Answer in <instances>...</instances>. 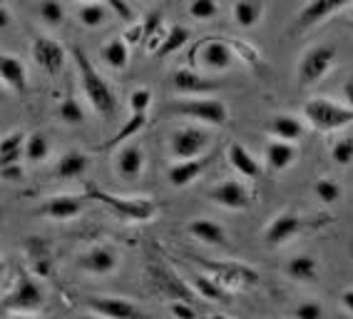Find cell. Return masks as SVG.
Returning a JSON list of instances; mask_svg holds the SVG:
<instances>
[{"instance_id": "52a82bcc", "label": "cell", "mask_w": 353, "mask_h": 319, "mask_svg": "<svg viewBox=\"0 0 353 319\" xmlns=\"http://www.w3.org/2000/svg\"><path fill=\"white\" fill-rule=\"evenodd\" d=\"M190 63L202 65L204 70H209V72H224L236 63V55H234L232 45H229L227 40L204 38L202 43H196L194 48H192Z\"/></svg>"}, {"instance_id": "7c38bea8", "label": "cell", "mask_w": 353, "mask_h": 319, "mask_svg": "<svg viewBox=\"0 0 353 319\" xmlns=\"http://www.w3.org/2000/svg\"><path fill=\"white\" fill-rule=\"evenodd\" d=\"M120 264V252L114 244H95V247H90L88 252H82L77 257V267L82 272H88V275H110L114 272Z\"/></svg>"}, {"instance_id": "ac0fdd59", "label": "cell", "mask_w": 353, "mask_h": 319, "mask_svg": "<svg viewBox=\"0 0 353 319\" xmlns=\"http://www.w3.org/2000/svg\"><path fill=\"white\" fill-rule=\"evenodd\" d=\"M114 170H117V177L125 180V182L139 180V175L145 170V150L137 142H127L114 155Z\"/></svg>"}, {"instance_id": "ffe728a7", "label": "cell", "mask_w": 353, "mask_h": 319, "mask_svg": "<svg viewBox=\"0 0 353 319\" xmlns=\"http://www.w3.org/2000/svg\"><path fill=\"white\" fill-rule=\"evenodd\" d=\"M266 133L272 135V140L281 142H296L306 133V122L301 117L291 115V113H276L266 122Z\"/></svg>"}, {"instance_id": "cb8c5ba5", "label": "cell", "mask_w": 353, "mask_h": 319, "mask_svg": "<svg viewBox=\"0 0 353 319\" xmlns=\"http://www.w3.org/2000/svg\"><path fill=\"white\" fill-rule=\"evenodd\" d=\"M187 232L204 244H214V247H224V244H227V230H224L219 222H214V220H209V218L192 220Z\"/></svg>"}, {"instance_id": "e0dca14e", "label": "cell", "mask_w": 353, "mask_h": 319, "mask_svg": "<svg viewBox=\"0 0 353 319\" xmlns=\"http://www.w3.org/2000/svg\"><path fill=\"white\" fill-rule=\"evenodd\" d=\"M85 200L88 197H80V195H52L35 207V215L50 220H72L82 212Z\"/></svg>"}, {"instance_id": "d590c367", "label": "cell", "mask_w": 353, "mask_h": 319, "mask_svg": "<svg viewBox=\"0 0 353 319\" xmlns=\"http://www.w3.org/2000/svg\"><path fill=\"white\" fill-rule=\"evenodd\" d=\"M57 117L63 122H68V125H82L85 122V108H82L75 97H65L60 102V108H57Z\"/></svg>"}, {"instance_id": "f546056e", "label": "cell", "mask_w": 353, "mask_h": 319, "mask_svg": "<svg viewBox=\"0 0 353 319\" xmlns=\"http://www.w3.org/2000/svg\"><path fill=\"white\" fill-rule=\"evenodd\" d=\"M26 142L28 135L20 133V130L3 137V142H0V162H3V167L20 165V157H26Z\"/></svg>"}, {"instance_id": "603a6c76", "label": "cell", "mask_w": 353, "mask_h": 319, "mask_svg": "<svg viewBox=\"0 0 353 319\" xmlns=\"http://www.w3.org/2000/svg\"><path fill=\"white\" fill-rule=\"evenodd\" d=\"M209 165V160L207 157H196V160H184V162H174V165L167 170V180H170L174 187H187L192 185L199 175L207 170Z\"/></svg>"}, {"instance_id": "9c48e42d", "label": "cell", "mask_w": 353, "mask_h": 319, "mask_svg": "<svg viewBox=\"0 0 353 319\" xmlns=\"http://www.w3.org/2000/svg\"><path fill=\"white\" fill-rule=\"evenodd\" d=\"M150 280H152V284L157 287V292L164 294L167 300L184 302V304H192V302H194V294H192L190 284L176 275L174 269L167 267L164 262H154V264H150Z\"/></svg>"}, {"instance_id": "7dc6e473", "label": "cell", "mask_w": 353, "mask_h": 319, "mask_svg": "<svg viewBox=\"0 0 353 319\" xmlns=\"http://www.w3.org/2000/svg\"><path fill=\"white\" fill-rule=\"evenodd\" d=\"M170 309L174 319H196V312L192 309V304H184V302H172Z\"/></svg>"}, {"instance_id": "8fae6325", "label": "cell", "mask_w": 353, "mask_h": 319, "mask_svg": "<svg viewBox=\"0 0 353 319\" xmlns=\"http://www.w3.org/2000/svg\"><path fill=\"white\" fill-rule=\"evenodd\" d=\"M202 267L207 269V275H212L219 282L224 289H234V287H249V284H256L259 275L254 269H249L241 262H207L199 260Z\"/></svg>"}, {"instance_id": "60d3db41", "label": "cell", "mask_w": 353, "mask_h": 319, "mask_svg": "<svg viewBox=\"0 0 353 319\" xmlns=\"http://www.w3.org/2000/svg\"><path fill=\"white\" fill-rule=\"evenodd\" d=\"M187 13H190L194 20H209L219 13V6L212 3V0H194V3H190Z\"/></svg>"}, {"instance_id": "83f0119b", "label": "cell", "mask_w": 353, "mask_h": 319, "mask_svg": "<svg viewBox=\"0 0 353 319\" xmlns=\"http://www.w3.org/2000/svg\"><path fill=\"white\" fill-rule=\"evenodd\" d=\"M284 272L294 282H303V284L306 282H316V277H319V262L311 255H296L286 262Z\"/></svg>"}, {"instance_id": "5b68a950", "label": "cell", "mask_w": 353, "mask_h": 319, "mask_svg": "<svg viewBox=\"0 0 353 319\" xmlns=\"http://www.w3.org/2000/svg\"><path fill=\"white\" fill-rule=\"evenodd\" d=\"M172 110L176 115L192 117V120L212 125V128H221L229 122L227 102L219 97H184V100H174Z\"/></svg>"}, {"instance_id": "816d5d0a", "label": "cell", "mask_w": 353, "mask_h": 319, "mask_svg": "<svg viewBox=\"0 0 353 319\" xmlns=\"http://www.w3.org/2000/svg\"><path fill=\"white\" fill-rule=\"evenodd\" d=\"M0 26L3 28L10 26V8L8 6H0Z\"/></svg>"}, {"instance_id": "8d00e7d4", "label": "cell", "mask_w": 353, "mask_h": 319, "mask_svg": "<svg viewBox=\"0 0 353 319\" xmlns=\"http://www.w3.org/2000/svg\"><path fill=\"white\" fill-rule=\"evenodd\" d=\"M314 195L321 200L323 204H334V202H339V197H341V185L334 177H321V180H316Z\"/></svg>"}, {"instance_id": "db71d44e", "label": "cell", "mask_w": 353, "mask_h": 319, "mask_svg": "<svg viewBox=\"0 0 353 319\" xmlns=\"http://www.w3.org/2000/svg\"><path fill=\"white\" fill-rule=\"evenodd\" d=\"M82 319H105V317H100V314H85Z\"/></svg>"}, {"instance_id": "1f68e13d", "label": "cell", "mask_w": 353, "mask_h": 319, "mask_svg": "<svg viewBox=\"0 0 353 319\" xmlns=\"http://www.w3.org/2000/svg\"><path fill=\"white\" fill-rule=\"evenodd\" d=\"M264 3H249V0H239L232 6V15L234 20L239 23L241 28H254L264 15Z\"/></svg>"}, {"instance_id": "277c9868", "label": "cell", "mask_w": 353, "mask_h": 319, "mask_svg": "<svg viewBox=\"0 0 353 319\" xmlns=\"http://www.w3.org/2000/svg\"><path fill=\"white\" fill-rule=\"evenodd\" d=\"M336 52L339 50H336L334 43L311 45L296 65V85L299 88H311V85L321 83L323 77L328 75V70L334 68Z\"/></svg>"}, {"instance_id": "d6a6232c", "label": "cell", "mask_w": 353, "mask_h": 319, "mask_svg": "<svg viewBox=\"0 0 353 319\" xmlns=\"http://www.w3.org/2000/svg\"><path fill=\"white\" fill-rule=\"evenodd\" d=\"M192 287L196 289V292L202 294L204 300H224L227 297V289L221 287L219 282L214 280L212 275H202V272H192Z\"/></svg>"}, {"instance_id": "681fc988", "label": "cell", "mask_w": 353, "mask_h": 319, "mask_svg": "<svg viewBox=\"0 0 353 319\" xmlns=\"http://www.w3.org/2000/svg\"><path fill=\"white\" fill-rule=\"evenodd\" d=\"M343 100H346V105L353 110V75L346 77V83H343Z\"/></svg>"}, {"instance_id": "4fadbf2b", "label": "cell", "mask_w": 353, "mask_h": 319, "mask_svg": "<svg viewBox=\"0 0 353 319\" xmlns=\"http://www.w3.org/2000/svg\"><path fill=\"white\" fill-rule=\"evenodd\" d=\"M32 60L45 75H57L65 68V48L50 35H38L32 40Z\"/></svg>"}, {"instance_id": "44dd1931", "label": "cell", "mask_w": 353, "mask_h": 319, "mask_svg": "<svg viewBox=\"0 0 353 319\" xmlns=\"http://www.w3.org/2000/svg\"><path fill=\"white\" fill-rule=\"evenodd\" d=\"M299 157V150L294 142H281V140H272L266 142L264 147V162L272 173H284L289 170Z\"/></svg>"}, {"instance_id": "2e32d148", "label": "cell", "mask_w": 353, "mask_h": 319, "mask_svg": "<svg viewBox=\"0 0 353 319\" xmlns=\"http://www.w3.org/2000/svg\"><path fill=\"white\" fill-rule=\"evenodd\" d=\"M90 309L92 314H100L105 319H150L134 302L125 297H92Z\"/></svg>"}, {"instance_id": "f35d334b", "label": "cell", "mask_w": 353, "mask_h": 319, "mask_svg": "<svg viewBox=\"0 0 353 319\" xmlns=\"http://www.w3.org/2000/svg\"><path fill=\"white\" fill-rule=\"evenodd\" d=\"M331 157H334L336 165L346 167L353 162V137H343V140L334 142L331 147Z\"/></svg>"}, {"instance_id": "74e56055", "label": "cell", "mask_w": 353, "mask_h": 319, "mask_svg": "<svg viewBox=\"0 0 353 319\" xmlns=\"http://www.w3.org/2000/svg\"><path fill=\"white\" fill-rule=\"evenodd\" d=\"M291 319H326V309L319 300H303L291 309Z\"/></svg>"}, {"instance_id": "f1b7e54d", "label": "cell", "mask_w": 353, "mask_h": 319, "mask_svg": "<svg viewBox=\"0 0 353 319\" xmlns=\"http://www.w3.org/2000/svg\"><path fill=\"white\" fill-rule=\"evenodd\" d=\"M100 60L112 70H125L130 63V45L122 38H112L100 48Z\"/></svg>"}, {"instance_id": "6da1fadb", "label": "cell", "mask_w": 353, "mask_h": 319, "mask_svg": "<svg viewBox=\"0 0 353 319\" xmlns=\"http://www.w3.org/2000/svg\"><path fill=\"white\" fill-rule=\"evenodd\" d=\"M72 58H75L77 72H80L82 93H85V97L90 100L92 110H95L100 117H112L114 110H117V95H114V90L110 88L108 80L92 68L90 58L80 50V48L72 50Z\"/></svg>"}, {"instance_id": "ee69618b", "label": "cell", "mask_w": 353, "mask_h": 319, "mask_svg": "<svg viewBox=\"0 0 353 319\" xmlns=\"http://www.w3.org/2000/svg\"><path fill=\"white\" fill-rule=\"evenodd\" d=\"M142 26H145V45H147L159 30H162V10H152V13H147Z\"/></svg>"}, {"instance_id": "bcb514c9", "label": "cell", "mask_w": 353, "mask_h": 319, "mask_svg": "<svg viewBox=\"0 0 353 319\" xmlns=\"http://www.w3.org/2000/svg\"><path fill=\"white\" fill-rule=\"evenodd\" d=\"M110 10H112V13L117 15L120 20H125V23H132V20H134L132 6H127L125 0H110Z\"/></svg>"}, {"instance_id": "30bf717a", "label": "cell", "mask_w": 353, "mask_h": 319, "mask_svg": "<svg viewBox=\"0 0 353 319\" xmlns=\"http://www.w3.org/2000/svg\"><path fill=\"white\" fill-rule=\"evenodd\" d=\"M348 8H351L348 0H314V3H306V6L296 13L294 28H291V35L309 32L311 28L321 26L326 18H331V15H336V13H343V10H348Z\"/></svg>"}, {"instance_id": "484cf974", "label": "cell", "mask_w": 353, "mask_h": 319, "mask_svg": "<svg viewBox=\"0 0 353 319\" xmlns=\"http://www.w3.org/2000/svg\"><path fill=\"white\" fill-rule=\"evenodd\" d=\"M227 157H229V162H232L234 170H236L239 175H244V177L256 180L259 175H261V165H259V160L254 157V155L249 153L241 142H232V145H229Z\"/></svg>"}, {"instance_id": "9a60e30c", "label": "cell", "mask_w": 353, "mask_h": 319, "mask_svg": "<svg viewBox=\"0 0 353 319\" xmlns=\"http://www.w3.org/2000/svg\"><path fill=\"white\" fill-rule=\"evenodd\" d=\"M299 230H301V218H299L296 212H279L276 218L269 220V224L264 227V244L266 247H281L291 240V237H296Z\"/></svg>"}, {"instance_id": "ba28073f", "label": "cell", "mask_w": 353, "mask_h": 319, "mask_svg": "<svg viewBox=\"0 0 353 319\" xmlns=\"http://www.w3.org/2000/svg\"><path fill=\"white\" fill-rule=\"evenodd\" d=\"M43 304H45L43 289H40L38 282L32 280L30 275H26V272L18 275L13 292H8L6 297H3V309L13 314H32V312H38Z\"/></svg>"}, {"instance_id": "5bb4252c", "label": "cell", "mask_w": 353, "mask_h": 319, "mask_svg": "<svg viewBox=\"0 0 353 319\" xmlns=\"http://www.w3.org/2000/svg\"><path fill=\"white\" fill-rule=\"evenodd\" d=\"M207 197L214 204H219V207H224V210L241 212L252 207V195L239 180H224V182H219V185L207 192Z\"/></svg>"}, {"instance_id": "ab89813d", "label": "cell", "mask_w": 353, "mask_h": 319, "mask_svg": "<svg viewBox=\"0 0 353 319\" xmlns=\"http://www.w3.org/2000/svg\"><path fill=\"white\" fill-rule=\"evenodd\" d=\"M40 18H43V23H48L52 28L63 26L65 8L60 3H40Z\"/></svg>"}, {"instance_id": "f5cc1de1", "label": "cell", "mask_w": 353, "mask_h": 319, "mask_svg": "<svg viewBox=\"0 0 353 319\" xmlns=\"http://www.w3.org/2000/svg\"><path fill=\"white\" fill-rule=\"evenodd\" d=\"M6 319H38V317H32V314H8Z\"/></svg>"}, {"instance_id": "8992f818", "label": "cell", "mask_w": 353, "mask_h": 319, "mask_svg": "<svg viewBox=\"0 0 353 319\" xmlns=\"http://www.w3.org/2000/svg\"><path fill=\"white\" fill-rule=\"evenodd\" d=\"M209 147H212V130L204 125H184L170 137V155L176 162L204 157Z\"/></svg>"}, {"instance_id": "7bdbcfd3", "label": "cell", "mask_w": 353, "mask_h": 319, "mask_svg": "<svg viewBox=\"0 0 353 319\" xmlns=\"http://www.w3.org/2000/svg\"><path fill=\"white\" fill-rule=\"evenodd\" d=\"M232 43V50L234 55H239V58L246 60V65H259L261 63V55H259L254 48H249V45L244 43V40H229Z\"/></svg>"}, {"instance_id": "11a10c76", "label": "cell", "mask_w": 353, "mask_h": 319, "mask_svg": "<svg viewBox=\"0 0 353 319\" xmlns=\"http://www.w3.org/2000/svg\"><path fill=\"white\" fill-rule=\"evenodd\" d=\"M207 319H229V317H224V314H212V317H207Z\"/></svg>"}, {"instance_id": "836d02e7", "label": "cell", "mask_w": 353, "mask_h": 319, "mask_svg": "<svg viewBox=\"0 0 353 319\" xmlns=\"http://www.w3.org/2000/svg\"><path fill=\"white\" fill-rule=\"evenodd\" d=\"M110 15V6H102V3H85V6L77 8V20H80L85 28H100Z\"/></svg>"}, {"instance_id": "d4e9b609", "label": "cell", "mask_w": 353, "mask_h": 319, "mask_svg": "<svg viewBox=\"0 0 353 319\" xmlns=\"http://www.w3.org/2000/svg\"><path fill=\"white\" fill-rule=\"evenodd\" d=\"M90 167V157L80 150H68L65 155H60L55 162V175L60 180H75L82 177V175L88 173Z\"/></svg>"}, {"instance_id": "e575fe53", "label": "cell", "mask_w": 353, "mask_h": 319, "mask_svg": "<svg viewBox=\"0 0 353 319\" xmlns=\"http://www.w3.org/2000/svg\"><path fill=\"white\" fill-rule=\"evenodd\" d=\"M50 155V142L45 137L43 133H32L28 135V142H26V160L30 162H43L45 157Z\"/></svg>"}, {"instance_id": "f907efd6", "label": "cell", "mask_w": 353, "mask_h": 319, "mask_svg": "<svg viewBox=\"0 0 353 319\" xmlns=\"http://www.w3.org/2000/svg\"><path fill=\"white\" fill-rule=\"evenodd\" d=\"M341 304H343L346 312L353 314V289H343V294H341Z\"/></svg>"}, {"instance_id": "b9f144b4", "label": "cell", "mask_w": 353, "mask_h": 319, "mask_svg": "<svg viewBox=\"0 0 353 319\" xmlns=\"http://www.w3.org/2000/svg\"><path fill=\"white\" fill-rule=\"evenodd\" d=\"M150 105H152V90H147V88L132 90V95H130V110H132V115L147 113Z\"/></svg>"}, {"instance_id": "3957f363", "label": "cell", "mask_w": 353, "mask_h": 319, "mask_svg": "<svg viewBox=\"0 0 353 319\" xmlns=\"http://www.w3.org/2000/svg\"><path fill=\"white\" fill-rule=\"evenodd\" d=\"M303 122L319 133H336L353 125V110L331 97H311L303 102Z\"/></svg>"}, {"instance_id": "4316f807", "label": "cell", "mask_w": 353, "mask_h": 319, "mask_svg": "<svg viewBox=\"0 0 353 319\" xmlns=\"http://www.w3.org/2000/svg\"><path fill=\"white\" fill-rule=\"evenodd\" d=\"M145 125H147V113H142V115H132L120 130H117V133L112 135V137H110V140L102 142L97 150H114V147H125L127 142H132L134 135H139L142 130H145Z\"/></svg>"}, {"instance_id": "4dcf8cb0", "label": "cell", "mask_w": 353, "mask_h": 319, "mask_svg": "<svg viewBox=\"0 0 353 319\" xmlns=\"http://www.w3.org/2000/svg\"><path fill=\"white\" fill-rule=\"evenodd\" d=\"M192 40V30L187 26H172L164 35L162 45H159V50L154 52L157 58H167L172 52H176L179 48H184V43H190Z\"/></svg>"}, {"instance_id": "f6af8a7d", "label": "cell", "mask_w": 353, "mask_h": 319, "mask_svg": "<svg viewBox=\"0 0 353 319\" xmlns=\"http://www.w3.org/2000/svg\"><path fill=\"white\" fill-rule=\"evenodd\" d=\"M122 40H125L127 45L145 43V26H142V23H132V26H130L125 32H122Z\"/></svg>"}, {"instance_id": "c3c4849f", "label": "cell", "mask_w": 353, "mask_h": 319, "mask_svg": "<svg viewBox=\"0 0 353 319\" xmlns=\"http://www.w3.org/2000/svg\"><path fill=\"white\" fill-rule=\"evenodd\" d=\"M3 180H6V182H18V180H23V167L20 165L3 167Z\"/></svg>"}, {"instance_id": "9f6ffc18", "label": "cell", "mask_w": 353, "mask_h": 319, "mask_svg": "<svg viewBox=\"0 0 353 319\" xmlns=\"http://www.w3.org/2000/svg\"><path fill=\"white\" fill-rule=\"evenodd\" d=\"M346 15H348V18L353 20V6H351V8H348V10H346Z\"/></svg>"}, {"instance_id": "7a4b0ae2", "label": "cell", "mask_w": 353, "mask_h": 319, "mask_svg": "<svg viewBox=\"0 0 353 319\" xmlns=\"http://www.w3.org/2000/svg\"><path fill=\"white\" fill-rule=\"evenodd\" d=\"M85 197L92 200V202L105 204L108 210H112L122 222H147L159 212L157 200L152 197H122V195H112V192H105L100 187L90 185Z\"/></svg>"}, {"instance_id": "7402d4cb", "label": "cell", "mask_w": 353, "mask_h": 319, "mask_svg": "<svg viewBox=\"0 0 353 319\" xmlns=\"http://www.w3.org/2000/svg\"><path fill=\"white\" fill-rule=\"evenodd\" d=\"M0 80L13 93H26L28 90V70L23 60L15 55H0Z\"/></svg>"}, {"instance_id": "d6986e66", "label": "cell", "mask_w": 353, "mask_h": 319, "mask_svg": "<svg viewBox=\"0 0 353 319\" xmlns=\"http://www.w3.org/2000/svg\"><path fill=\"white\" fill-rule=\"evenodd\" d=\"M172 85H174L176 93L190 95V97H204L207 93H214V90L219 88L214 80L199 75L194 68H179V70H174V75H172Z\"/></svg>"}]
</instances>
